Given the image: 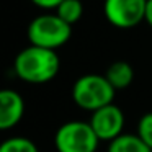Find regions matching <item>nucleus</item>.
I'll list each match as a JSON object with an SVG mask.
<instances>
[{"label":"nucleus","mask_w":152,"mask_h":152,"mask_svg":"<svg viewBox=\"0 0 152 152\" xmlns=\"http://www.w3.org/2000/svg\"><path fill=\"white\" fill-rule=\"evenodd\" d=\"M61 67L59 56L54 49L30 44L17 54L13 70L26 83H48L57 75Z\"/></svg>","instance_id":"f257e3e1"},{"label":"nucleus","mask_w":152,"mask_h":152,"mask_svg":"<svg viewBox=\"0 0 152 152\" xmlns=\"http://www.w3.org/2000/svg\"><path fill=\"white\" fill-rule=\"evenodd\" d=\"M115 93V87L108 82L105 75L100 74H85L79 77L72 85L74 103L90 113L113 103Z\"/></svg>","instance_id":"f03ea898"},{"label":"nucleus","mask_w":152,"mask_h":152,"mask_svg":"<svg viewBox=\"0 0 152 152\" xmlns=\"http://www.w3.org/2000/svg\"><path fill=\"white\" fill-rule=\"evenodd\" d=\"M26 34L30 44L56 51L70 39L72 25L64 21L57 13H43L31 20Z\"/></svg>","instance_id":"7ed1b4c3"},{"label":"nucleus","mask_w":152,"mask_h":152,"mask_svg":"<svg viewBox=\"0 0 152 152\" xmlns=\"http://www.w3.org/2000/svg\"><path fill=\"white\" fill-rule=\"evenodd\" d=\"M98 144L100 139L90 121H67L54 134V147L57 152H96Z\"/></svg>","instance_id":"20e7f679"},{"label":"nucleus","mask_w":152,"mask_h":152,"mask_svg":"<svg viewBox=\"0 0 152 152\" xmlns=\"http://www.w3.org/2000/svg\"><path fill=\"white\" fill-rule=\"evenodd\" d=\"M145 2L147 0H105L103 13L113 26L128 30L144 21Z\"/></svg>","instance_id":"39448f33"},{"label":"nucleus","mask_w":152,"mask_h":152,"mask_svg":"<svg viewBox=\"0 0 152 152\" xmlns=\"http://www.w3.org/2000/svg\"><path fill=\"white\" fill-rule=\"evenodd\" d=\"M88 121L100 141L110 142L115 137H118L119 134H123V129H124V113L115 103H110L106 106L95 110Z\"/></svg>","instance_id":"423d86ee"},{"label":"nucleus","mask_w":152,"mask_h":152,"mask_svg":"<svg viewBox=\"0 0 152 152\" xmlns=\"http://www.w3.org/2000/svg\"><path fill=\"white\" fill-rule=\"evenodd\" d=\"M25 115V100L17 90L5 88L0 92V129L8 131L21 121Z\"/></svg>","instance_id":"0eeeda50"},{"label":"nucleus","mask_w":152,"mask_h":152,"mask_svg":"<svg viewBox=\"0 0 152 152\" xmlns=\"http://www.w3.org/2000/svg\"><path fill=\"white\" fill-rule=\"evenodd\" d=\"M105 77L115 87V90H124L134 80V69L126 61H116L110 64V67L105 72Z\"/></svg>","instance_id":"6e6552de"},{"label":"nucleus","mask_w":152,"mask_h":152,"mask_svg":"<svg viewBox=\"0 0 152 152\" xmlns=\"http://www.w3.org/2000/svg\"><path fill=\"white\" fill-rule=\"evenodd\" d=\"M108 152H152V149L136 134H119L108 142Z\"/></svg>","instance_id":"1a4fd4ad"},{"label":"nucleus","mask_w":152,"mask_h":152,"mask_svg":"<svg viewBox=\"0 0 152 152\" xmlns=\"http://www.w3.org/2000/svg\"><path fill=\"white\" fill-rule=\"evenodd\" d=\"M56 13L69 25H75L83 15V5L80 0H64L56 8Z\"/></svg>","instance_id":"9d476101"},{"label":"nucleus","mask_w":152,"mask_h":152,"mask_svg":"<svg viewBox=\"0 0 152 152\" xmlns=\"http://www.w3.org/2000/svg\"><path fill=\"white\" fill-rule=\"evenodd\" d=\"M0 152H39V151L31 139L23 137V136H15V137H8L2 142Z\"/></svg>","instance_id":"9b49d317"},{"label":"nucleus","mask_w":152,"mask_h":152,"mask_svg":"<svg viewBox=\"0 0 152 152\" xmlns=\"http://www.w3.org/2000/svg\"><path fill=\"white\" fill-rule=\"evenodd\" d=\"M137 136L152 149V111L141 116L137 123Z\"/></svg>","instance_id":"f8f14e48"},{"label":"nucleus","mask_w":152,"mask_h":152,"mask_svg":"<svg viewBox=\"0 0 152 152\" xmlns=\"http://www.w3.org/2000/svg\"><path fill=\"white\" fill-rule=\"evenodd\" d=\"M33 5L43 8V10H56L64 0H31Z\"/></svg>","instance_id":"ddd939ff"},{"label":"nucleus","mask_w":152,"mask_h":152,"mask_svg":"<svg viewBox=\"0 0 152 152\" xmlns=\"http://www.w3.org/2000/svg\"><path fill=\"white\" fill-rule=\"evenodd\" d=\"M144 21L152 28V0H147V2H145V17H144Z\"/></svg>","instance_id":"4468645a"}]
</instances>
